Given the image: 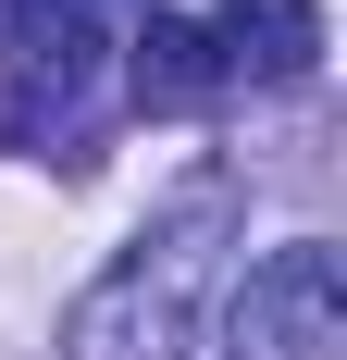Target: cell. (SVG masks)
Returning a JSON list of instances; mask_svg holds the SVG:
<instances>
[{
  "label": "cell",
  "instance_id": "1",
  "mask_svg": "<svg viewBox=\"0 0 347 360\" xmlns=\"http://www.w3.org/2000/svg\"><path fill=\"white\" fill-rule=\"evenodd\" d=\"M149 0H13L0 13V50H13V87H0V137H50V124H87V87L124 50Z\"/></svg>",
  "mask_w": 347,
  "mask_h": 360
},
{
  "label": "cell",
  "instance_id": "2",
  "mask_svg": "<svg viewBox=\"0 0 347 360\" xmlns=\"http://www.w3.org/2000/svg\"><path fill=\"white\" fill-rule=\"evenodd\" d=\"M186 298H199V236L162 224V236H137L100 286L74 298L63 360H174L186 348Z\"/></svg>",
  "mask_w": 347,
  "mask_h": 360
},
{
  "label": "cell",
  "instance_id": "3",
  "mask_svg": "<svg viewBox=\"0 0 347 360\" xmlns=\"http://www.w3.org/2000/svg\"><path fill=\"white\" fill-rule=\"evenodd\" d=\"M335 348H347V261L322 236L261 249L223 311V360H335Z\"/></svg>",
  "mask_w": 347,
  "mask_h": 360
},
{
  "label": "cell",
  "instance_id": "4",
  "mask_svg": "<svg viewBox=\"0 0 347 360\" xmlns=\"http://www.w3.org/2000/svg\"><path fill=\"white\" fill-rule=\"evenodd\" d=\"M199 50L223 87H298L322 63V0H211Z\"/></svg>",
  "mask_w": 347,
  "mask_h": 360
},
{
  "label": "cell",
  "instance_id": "5",
  "mask_svg": "<svg viewBox=\"0 0 347 360\" xmlns=\"http://www.w3.org/2000/svg\"><path fill=\"white\" fill-rule=\"evenodd\" d=\"M124 87H137L149 112H199V100H223V75H211L199 25H186V13H162V0L124 25Z\"/></svg>",
  "mask_w": 347,
  "mask_h": 360
}]
</instances>
